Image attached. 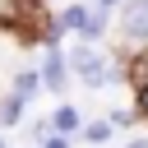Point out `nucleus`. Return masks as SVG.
<instances>
[{"label":"nucleus","mask_w":148,"mask_h":148,"mask_svg":"<svg viewBox=\"0 0 148 148\" xmlns=\"http://www.w3.org/2000/svg\"><path fill=\"white\" fill-rule=\"evenodd\" d=\"M120 32L130 46H148V0H125L120 5Z\"/></svg>","instance_id":"nucleus-1"},{"label":"nucleus","mask_w":148,"mask_h":148,"mask_svg":"<svg viewBox=\"0 0 148 148\" xmlns=\"http://www.w3.org/2000/svg\"><path fill=\"white\" fill-rule=\"evenodd\" d=\"M69 65H74V74L88 83V88H102L106 79H111V69H106V60L92 51V46H74V56H69Z\"/></svg>","instance_id":"nucleus-2"},{"label":"nucleus","mask_w":148,"mask_h":148,"mask_svg":"<svg viewBox=\"0 0 148 148\" xmlns=\"http://www.w3.org/2000/svg\"><path fill=\"white\" fill-rule=\"evenodd\" d=\"M65 74H69V65H65V56H60L56 46H46V60H42V83H46L51 92H65V83H69Z\"/></svg>","instance_id":"nucleus-3"},{"label":"nucleus","mask_w":148,"mask_h":148,"mask_svg":"<svg viewBox=\"0 0 148 148\" xmlns=\"http://www.w3.org/2000/svg\"><path fill=\"white\" fill-rule=\"evenodd\" d=\"M88 23H92V18H88V9H83V5H69V9L60 14V28H74V32H88Z\"/></svg>","instance_id":"nucleus-4"},{"label":"nucleus","mask_w":148,"mask_h":148,"mask_svg":"<svg viewBox=\"0 0 148 148\" xmlns=\"http://www.w3.org/2000/svg\"><path fill=\"white\" fill-rule=\"evenodd\" d=\"M56 130H60V134L79 130V111H74V106H60V111H56Z\"/></svg>","instance_id":"nucleus-5"},{"label":"nucleus","mask_w":148,"mask_h":148,"mask_svg":"<svg viewBox=\"0 0 148 148\" xmlns=\"http://www.w3.org/2000/svg\"><path fill=\"white\" fill-rule=\"evenodd\" d=\"M18 111H23V97L14 92V97H5V106H0V120H5V125H14V120H18Z\"/></svg>","instance_id":"nucleus-6"},{"label":"nucleus","mask_w":148,"mask_h":148,"mask_svg":"<svg viewBox=\"0 0 148 148\" xmlns=\"http://www.w3.org/2000/svg\"><path fill=\"white\" fill-rule=\"evenodd\" d=\"M32 88H37V74H32V69H23V74L14 79V92H18V97H28Z\"/></svg>","instance_id":"nucleus-7"},{"label":"nucleus","mask_w":148,"mask_h":148,"mask_svg":"<svg viewBox=\"0 0 148 148\" xmlns=\"http://www.w3.org/2000/svg\"><path fill=\"white\" fill-rule=\"evenodd\" d=\"M106 134H111V125H88V139H92V143H102Z\"/></svg>","instance_id":"nucleus-8"},{"label":"nucleus","mask_w":148,"mask_h":148,"mask_svg":"<svg viewBox=\"0 0 148 148\" xmlns=\"http://www.w3.org/2000/svg\"><path fill=\"white\" fill-rule=\"evenodd\" d=\"M139 106H143V116H148V83H143V92H139Z\"/></svg>","instance_id":"nucleus-9"},{"label":"nucleus","mask_w":148,"mask_h":148,"mask_svg":"<svg viewBox=\"0 0 148 148\" xmlns=\"http://www.w3.org/2000/svg\"><path fill=\"white\" fill-rule=\"evenodd\" d=\"M46 148H65V139H60V134H56V139H46Z\"/></svg>","instance_id":"nucleus-10"},{"label":"nucleus","mask_w":148,"mask_h":148,"mask_svg":"<svg viewBox=\"0 0 148 148\" xmlns=\"http://www.w3.org/2000/svg\"><path fill=\"white\" fill-rule=\"evenodd\" d=\"M97 5H102V14H111V5H120V0H97Z\"/></svg>","instance_id":"nucleus-11"},{"label":"nucleus","mask_w":148,"mask_h":148,"mask_svg":"<svg viewBox=\"0 0 148 148\" xmlns=\"http://www.w3.org/2000/svg\"><path fill=\"white\" fill-rule=\"evenodd\" d=\"M125 148H148V143H143V139H134V143H125Z\"/></svg>","instance_id":"nucleus-12"},{"label":"nucleus","mask_w":148,"mask_h":148,"mask_svg":"<svg viewBox=\"0 0 148 148\" xmlns=\"http://www.w3.org/2000/svg\"><path fill=\"white\" fill-rule=\"evenodd\" d=\"M0 148H5V143H0Z\"/></svg>","instance_id":"nucleus-13"}]
</instances>
